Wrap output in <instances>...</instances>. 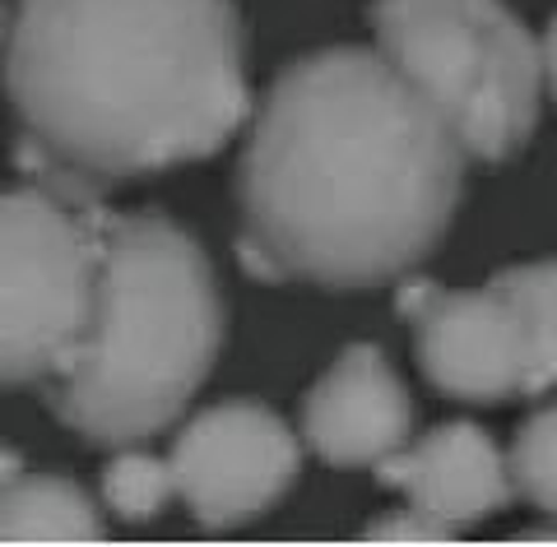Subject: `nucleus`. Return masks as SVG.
Instances as JSON below:
<instances>
[{
  "label": "nucleus",
  "instance_id": "nucleus-1",
  "mask_svg": "<svg viewBox=\"0 0 557 547\" xmlns=\"http://www.w3.org/2000/svg\"><path fill=\"white\" fill-rule=\"evenodd\" d=\"M465 153L386 51H311L270 84L242 149V264L325 288L386 284L450 227Z\"/></svg>",
  "mask_w": 557,
  "mask_h": 547
},
{
  "label": "nucleus",
  "instance_id": "nucleus-2",
  "mask_svg": "<svg viewBox=\"0 0 557 547\" xmlns=\"http://www.w3.org/2000/svg\"><path fill=\"white\" fill-rule=\"evenodd\" d=\"M5 88L24 167L79 204L219 153L251 112L233 0H14Z\"/></svg>",
  "mask_w": 557,
  "mask_h": 547
},
{
  "label": "nucleus",
  "instance_id": "nucleus-3",
  "mask_svg": "<svg viewBox=\"0 0 557 547\" xmlns=\"http://www.w3.org/2000/svg\"><path fill=\"white\" fill-rule=\"evenodd\" d=\"M98 233V307L75 362L51 381L65 427L98 446H131L163 432L214 366L223 307L214 270L177 223L108 214Z\"/></svg>",
  "mask_w": 557,
  "mask_h": 547
},
{
  "label": "nucleus",
  "instance_id": "nucleus-4",
  "mask_svg": "<svg viewBox=\"0 0 557 547\" xmlns=\"http://www.w3.org/2000/svg\"><path fill=\"white\" fill-rule=\"evenodd\" d=\"M372 28L474 158L507 163L525 149L539 121L544 47L502 0H376Z\"/></svg>",
  "mask_w": 557,
  "mask_h": 547
},
{
  "label": "nucleus",
  "instance_id": "nucleus-5",
  "mask_svg": "<svg viewBox=\"0 0 557 547\" xmlns=\"http://www.w3.org/2000/svg\"><path fill=\"white\" fill-rule=\"evenodd\" d=\"M0 358L5 385L57 381L98 307V233L89 204L51 186H14L0 204Z\"/></svg>",
  "mask_w": 557,
  "mask_h": 547
},
{
  "label": "nucleus",
  "instance_id": "nucleus-6",
  "mask_svg": "<svg viewBox=\"0 0 557 547\" xmlns=\"http://www.w3.org/2000/svg\"><path fill=\"white\" fill-rule=\"evenodd\" d=\"M399 315L418 334V362L442 395L469 403H497L530 395L534 348L525 311L493 278L474 293H450L423 278H409L395 297Z\"/></svg>",
  "mask_w": 557,
  "mask_h": 547
},
{
  "label": "nucleus",
  "instance_id": "nucleus-7",
  "mask_svg": "<svg viewBox=\"0 0 557 547\" xmlns=\"http://www.w3.org/2000/svg\"><path fill=\"white\" fill-rule=\"evenodd\" d=\"M298 440L260 403H214L190 418L168 464L190 515L209 529L247 524L298 478Z\"/></svg>",
  "mask_w": 557,
  "mask_h": 547
},
{
  "label": "nucleus",
  "instance_id": "nucleus-8",
  "mask_svg": "<svg viewBox=\"0 0 557 547\" xmlns=\"http://www.w3.org/2000/svg\"><path fill=\"white\" fill-rule=\"evenodd\" d=\"M409 395L372 344H354L302 403L307 446L335 469L381 464L409 440Z\"/></svg>",
  "mask_w": 557,
  "mask_h": 547
},
{
  "label": "nucleus",
  "instance_id": "nucleus-9",
  "mask_svg": "<svg viewBox=\"0 0 557 547\" xmlns=\"http://www.w3.org/2000/svg\"><path fill=\"white\" fill-rule=\"evenodd\" d=\"M381 483L409 492V501L446 524H479L511 497V460L474 422H446L418 446L376 464Z\"/></svg>",
  "mask_w": 557,
  "mask_h": 547
},
{
  "label": "nucleus",
  "instance_id": "nucleus-10",
  "mask_svg": "<svg viewBox=\"0 0 557 547\" xmlns=\"http://www.w3.org/2000/svg\"><path fill=\"white\" fill-rule=\"evenodd\" d=\"M5 543H98L102 524L94 501L65 478H5V506H0Z\"/></svg>",
  "mask_w": 557,
  "mask_h": 547
},
{
  "label": "nucleus",
  "instance_id": "nucleus-11",
  "mask_svg": "<svg viewBox=\"0 0 557 547\" xmlns=\"http://www.w3.org/2000/svg\"><path fill=\"white\" fill-rule=\"evenodd\" d=\"M493 284L502 293H511V302L525 311L530 348H534L530 395L553 390V385H557V260L511 264V270L493 274Z\"/></svg>",
  "mask_w": 557,
  "mask_h": 547
},
{
  "label": "nucleus",
  "instance_id": "nucleus-12",
  "mask_svg": "<svg viewBox=\"0 0 557 547\" xmlns=\"http://www.w3.org/2000/svg\"><path fill=\"white\" fill-rule=\"evenodd\" d=\"M172 492H177L172 464L153 460L145 450H126L102 469V501H108L112 515H121V520H153L168 506Z\"/></svg>",
  "mask_w": 557,
  "mask_h": 547
},
{
  "label": "nucleus",
  "instance_id": "nucleus-13",
  "mask_svg": "<svg viewBox=\"0 0 557 547\" xmlns=\"http://www.w3.org/2000/svg\"><path fill=\"white\" fill-rule=\"evenodd\" d=\"M511 483L525 492L534 506H544L557 515V403L544 413H534L525 427L516 432L511 446Z\"/></svg>",
  "mask_w": 557,
  "mask_h": 547
},
{
  "label": "nucleus",
  "instance_id": "nucleus-14",
  "mask_svg": "<svg viewBox=\"0 0 557 547\" xmlns=\"http://www.w3.org/2000/svg\"><path fill=\"white\" fill-rule=\"evenodd\" d=\"M372 543H446L456 538V524H446L428 510H405V515H381L372 529H368Z\"/></svg>",
  "mask_w": 557,
  "mask_h": 547
},
{
  "label": "nucleus",
  "instance_id": "nucleus-15",
  "mask_svg": "<svg viewBox=\"0 0 557 547\" xmlns=\"http://www.w3.org/2000/svg\"><path fill=\"white\" fill-rule=\"evenodd\" d=\"M544 84L553 88V98H557V14H553V24H548V33H544Z\"/></svg>",
  "mask_w": 557,
  "mask_h": 547
}]
</instances>
